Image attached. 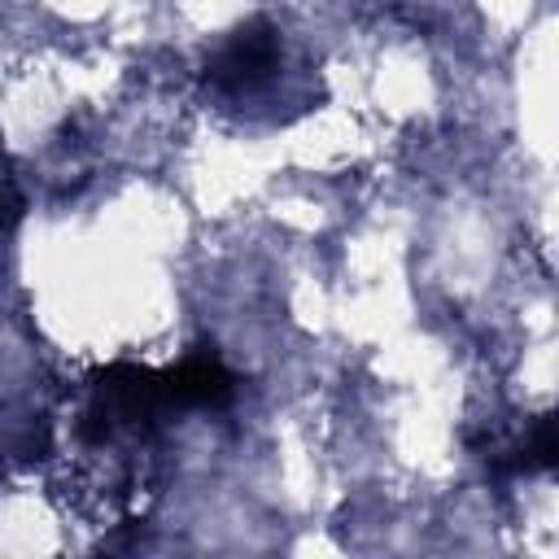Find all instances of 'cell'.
Wrapping results in <instances>:
<instances>
[{
	"mask_svg": "<svg viewBox=\"0 0 559 559\" xmlns=\"http://www.w3.org/2000/svg\"><path fill=\"white\" fill-rule=\"evenodd\" d=\"M166 411H170V402H166L162 371L135 367V362H114V367H105V371L92 376L87 419L105 437L114 428H140L144 419H157Z\"/></svg>",
	"mask_w": 559,
	"mask_h": 559,
	"instance_id": "6da1fadb",
	"label": "cell"
},
{
	"mask_svg": "<svg viewBox=\"0 0 559 559\" xmlns=\"http://www.w3.org/2000/svg\"><path fill=\"white\" fill-rule=\"evenodd\" d=\"M275 66H280V31L266 17H253L236 26L218 44V52L205 61V83L223 96H236V92L258 87Z\"/></svg>",
	"mask_w": 559,
	"mask_h": 559,
	"instance_id": "7a4b0ae2",
	"label": "cell"
},
{
	"mask_svg": "<svg viewBox=\"0 0 559 559\" xmlns=\"http://www.w3.org/2000/svg\"><path fill=\"white\" fill-rule=\"evenodd\" d=\"M166 384V402L170 411H192V406H223L236 393V376L223 367V358L214 349H197L188 354L179 367L162 371Z\"/></svg>",
	"mask_w": 559,
	"mask_h": 559,
	"instance_id": "3957f363",
	"label": "cell"
},
{
	"mask_svg": "<svg viewBox=\"0 0 559 559\" xmlns=\"http://www.w3.org/2000/svg\"><path fill=\"white\" fill-rule=\"evenodd\" d=\"M550 463H555V419L550 415H537L533 428H528V437H524V445H520L515 467L520 472H546Z\"/></svg>",
	"mask_w": 559,
	"mask_h": 559,
	"instance_id": "277c9868",
	"label": "cell"
}]
</instances>
